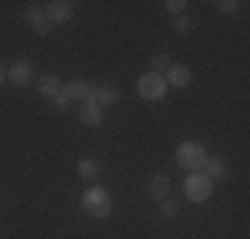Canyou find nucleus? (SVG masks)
<instances>
[{
  "instance_id": "obj_1",
  "label": "nucleus",
  "mask_w": 250,
  "mask_h": 239,
  "mask_svg": "<svg viewBox=\"0 0 250 239\" xmlns=\"http://www.w3.org/2000/svg\"><path fill=\"white\" fill-rule=\"evenodd\" d=\"M176 159H178V165H181L184 170L200 173L208 162V152L197 141H184L181 146H178V152H176Z\"/></svg>"
},
{
  "instance_id": "obj_2",
  "label": "nucleus",
  "mask_w": 250,
  "mask_h": 239,
  "mask_svg": "<svg viewBox=\"0 0 250 239\" xmlns=\"http://www.w3.org/2000/svg\"><path fill=\"white\" fill-rule=\"evenodd\" d=\"M83 210L91 218H106L112 213V197L104 186H91L83 194Z\"/></svg>"
},
{
  "instance_id": "obj_3",
  "label": "nucleus",
  "mask_w": 250,
  "mask_h": 239,
  "mask_svg": "<svg viewBox=\"0 0 250 239\" xmlns=\"http://www.w3.org/2000/svg\"><path fill=\"white\" fill-rule=\"evenodd\" d=\"M136 91H139L141 99H149V101H160L165 93H168V82L160 72H146V75L139 77L136 82Z\"/></svg>"
},
{
  "instance_id": "obj_4",
  "label": "nucleus",
  "mask_w": 250,
  "mask_h": 239,
  "mask_svg": "<svg viewBox=\"0 0 250 239\" xmlns=\"http://www.w3.org/2000/svg\"><path fill=\"white\" fill-rule=\"evenodd\" d=\"M184 191H187L189 202H205L208 197L213 194V181L208 176H202V173H189L187 181H184Z\"/></svg>"
},
{
  "instance_id": "obj_5",
  "label": "nucleus",
  "mask_w": 250,
  "mask_h": 239,
  "mask_svg": "<svg viewBox=\"0 0 250 239\" xmlns=\"http://www.w3.org/2000/svg\"><path fill=\"white\" fill-rule=\"evenodd\" d=\"M88 101H93V104H99L101 109L104 106H112L120 101V91H117L115 85H101V88H91V93H88Z\"/></svg>"
},
{
  "instance_id": "obj_6",
  "label": "nucleus",
  "mask_w": 250,
  "mask_h": 239,
  "mask_svg": "<svg viewBox=\"0 0 250 239\" xmlns=\"http://www.w3.org/2000/svg\"><path fill=\"white\" fill-rule=\"evenodd\" d=\"M45 16H48L51 24H67L72 19V3H67V0H53V3H48V8H45Z\"/></svg>"
},
{
  "instance_id": "obj_7",
  "label": "nucleus",
  "mask_w": 250,
  "mask_h": 239,
  "mask_svg": "<svg viewBox=\"0 0 250 239\" xmlns=\"http://www.w3.org/2000/svg\"><path fill=\"white\" fill-rule=\"evenodd\" d=\"M29 80H32V64L29 61H16L14 67L8 69V82L14 88H27Z\"/></svg>"
},
{
  "instance_id": "obj_8",
  "label": "nucleus",
  "mask_w": 250,
  "mask_h": 239,
  "mask_svg": "<svg viewBox=\"0 0 250 239\" xmlns=\"http://www.w3.org/2000/svg\"><path fill=\"white\" fill-rule=\"evenodd\" d=\"M24 19L32 24L35 35H48V32H51V21H48V16H45V11H43V8H38V5H29V8L24 11Z\"/></svg>"
},
{
  "instance_id": "obj_9",
  "label": "nucleus",
  "mask_w": 250,
  "mask_h": 239,
  "mask_svg": "<svg viewBox=\"0 0 250 239\" xmlns=\"http://www.w3.org/2000/svg\"><path fill=\"white\" fill-rule=\"evenodd\" d=\"M80 120L88 125V128H99L101 122H104V109H101L99 104H93V101H83L80 106Z\"/></svg>"
},
{
  "instance_id": "obj_10",
  "label": "nucleus",
  "mask_w": 250,
  "mask_h": 239,
  "mask_svg": "<svg viewBox=\"0 0 250 239\" xmlns=\"http://www.w3.org/2000/svg\"><path fill=\"white\" fill-rule=\"evenodd\" d=\"M165 82H168V85H173V88H187L189 82H192V69L184 67V64H170Z\"/></svg>"
},
{
  "instance_id": "obj_11",
  "label": "nucleus",
  "mask_w": 250,
  "mask_h": 239,
  "mask_svg": "<svg viewBox=\"0 0 250 239\" xmlns=\"http://www.w3.org/2000/svg\"><path fill=\"white\" fill-rule=\"evenodd\" d=\"M149 197H152V199H157V202L168 199V197H170V178L163 176V173H157V176L149 181Z\"/></svg>"
},
{
  "instance_id": "obj_12",
  "label": "nucleus",
  "mask_w": 250,
  "mask_h": 239,
  "mask_svg": "<svg viewBox=\"0 0 250 239\" xmlns=\"http://www.w3.org/2000/svg\"><path fill=\"white\" fill-rule=\"evenodd\" d=\"M62 93L67 96V101H85L88 93H91V85L85 80H72V82H64Z\"/></svg>"
},
{
  "instance_id": "obj_13",
  "label": "nucleus",
  "mask_w": 250,
  "mask_h": 239,
  "mask_svg": "<svg viewBox=\"0 0 250 239\" xmlns=\"http://www.w3.org/2000/svg\"><path fill=\"white\" fill-rule=\"evenodd\" d=\"M40 93L48 96V99H53L56 93H62V82H59L56 75H45L43 80H40Z\"/></svg>"
},
{
  "instance_id": "obj_14",
  "label": "nucleus",
  "mask_w": 250,
  "mask_h": 239,
  "mask_svg": "<svg viewBox=\"0 0 250 239\" xmlns=\"http://www.w3.org/2000/svg\"><path fill=\"white\" fill-rule=\"evenodd\" d=\"M205 170H208V178H210V181H213V178H224L226 176V162H224L221 157H213V159L208 157Z\"/></svg>"
},
{
  "instance_id": "obj_15",
  "label": "nucleus",
  "mask_w": 250,
  "mask_h": 239,
  "mask_svg": "<svg viewBox=\"0 0 250 239\" xmlns=\"http://www.w3.org/2000/svg\"><path fill=\"white\" fill-rule=\"evenodd\" d=\"M77 173H80L83 178H93L99 173V162L96 159H80V162H77Z\"/></svg>"
},
{
  "instance_id": "obj_16",
  "label": "nucleus",
  "mask_w": 250,
  "mask_h": 239,
  "mask_svg": "<svg viewBox=\"0 0 250 239\" xmlns=\"http://www.w3.org/2000/svg\"><path fill=\"white\" fill-rule=\"evenodd\" d=\"M160 213H163V218H173L178 213V202L176 199H163L160 202Z\"/></svg>"
},
{
  "instance_id": "obj_17",
  "label": "nucleus",
  "mask_w": 250,
  "mask_h": 239,
  "mask_svg": "<svg viewBox=\"0 0 250 239\" xmlns=\"http://www.w3.org/2000/svg\"><path fill=\"white\" fill-rule=\"evenodd\" d=\"M152 69H170V56L168 53H154L152 56Z\"/></svg>"
},
{
  "instance_id": "obj_18",
  "label": "nucleus",
  "mask_w": 250,
  "mask_h": 239,
  "mask_svg": "<svg viewBox=\"0 0 250 239\" xmlns=\"http://www.w3.org/2000/svg\"><path fill=\"white\" fill-rule=\"evenodd\" d=\"M216 5H218V11H221V14H237L242 3H237V0H218Z\"/></svg>"
},
{
  "instance_id": "obj_19",
  "label": "nucleus",
  "mask_w": 250,
  "mask_h": 239,
  "mask_svg": "<svg viewBox=\"0 0 250 239\" xmlns=\"http://www.w3.org/2000/svg\"><path fill=\"white\" fill-rule=\"evenodd\" d=\"M192 27H194V21L189 19V16H178L176 19V32L187 35V32H192Z\"/></svg>"
},
{
  "instance_id": "obj_20",
  "label": "nucleus",
  "mask_w": 250,
  "mask_h": 239,
  "mask_svg": "<svg viewBox=\"0 0 250 239\" xmlns=\"http://www.w3.org/2000/svg\"><path fill=\"white\" fill-rule=\"evenodd\" d=\"M187 0H168V3H165V8H168L170 11V14H181V11L184 8H187Z\"/></svg>"
},
{
  "instance_id": "obj_21",
  "label": "nucleus",
  "mask_w": 250,
  "mask_h": 239,
  "mask_svg": "<svg viewBox=\"0 0 250 239\" xmlns=\"http://www.w3.org/2000/svg\"><path fill=\"white\" fill-rule=\"evenodd\" d=\"M67 104H69V101H67V96H64V93H56V96L51 99V106H53V109H67Z\"/></svg>"
},
{
  "instance_id": "obj_22",
  "label": "nucleus",
  "mask_w": 250,
  "mask_h": 239,
  "mask_svg": "<svg viewBox=\"0 0 250 239\" xmlns=\"http://www.w3.org/2000/svg\"><path fill=\"white\" fill-rule=\"evenodd\" d=\"M5 80H8V75H5V67H0V85H3Z\"/></svg>"
}]
</instances>
